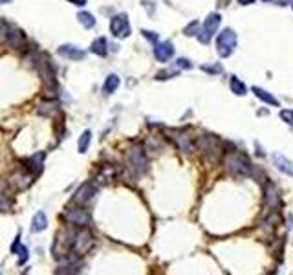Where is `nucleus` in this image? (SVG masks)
Wrapping results in <instances>:
<instances>
[{"mask_svg": "<svg viewBox=\"0 0 293 275\" xmlns=\"http://www.w3.org/2000/svg\"><path fill=\"white\" fill-rule=\"evenodd\" d=\"M223 165H225L227 171L237 174V176H245V174H251L253 172L251 162L242 152H229V154H225Z\"/></svg>", "mask_w": 293, "mask_h": 275, "instance_id": "1", "label": "nucleus"}, {"mask_svg": "<svg viewBox=\"0 0 293 275\" xmlns=\"http://www.w3.org/2000/svg\"><path fill=\"white\" fill-rule=\"evenodd\" d=\"M126 164H128V169H130L136 176H140V174H143V172L146 171V154L140 145H136V147H130V149H128Z\"/></svg>", "mask_w": 293, "mask_h": 275, "instance_id": "2", "label": "nucleus"}, {"mask_svg": "<svg viewBox=\"0 0 293 275\" xmlns=\"http://www.w3.org/2000/svg\"><path fill=\"white\" fill-rule=\"evenodd\" d=\"M217 48L218 54L222 55V57H229L235 52V48H237V33L231 28H225L222 33L218 35Z\"/></svg>", "mask_w": 293, "mask_h": 275, "instance_id": "3", "label": "nucleus"}, {"mask_svg": "<svg viewBox=\"0 0 293 275\" xmlns=\"http://www.w3.org/2000/svg\"><path fill=\"white\" fill-rule=\"evenodd\" d=\"M220 21H222V17L218 13H211L207 19H205V22H203V28L202 31L196 35L198 37V41L202 42V44H209L211 39H213V35L217 33L218 26H220Z\"/></svg>", "mask_w": 293, "mask_h": 275, "instance_id": "4", "label": "nucleus"}, {"mask_svg": "<svg viewBox=\"0 0 293 275\" xmlns=\"http://www.w3.org/2000/svg\"><path fill=\"white\" fill-rule=\"evenodd\" d=\"M196 147L200 149L202 152H205L207 154V158L211 160V162H215V160L220 156V143H218V139L215 136H211V134H207V136H202L196 139Z\"/></svg>", "mask_w": 293, "mask_h": 275, "instance_id": "5", "label": "nucleus"}, {"mask_svg": "<svg viewBox=\"0 0 293 275\" xmlns=\"http://www.w3.org/2000/svg\"><path fill=\"white\" fill-rule=\"evenodd\" d=\"M110 31L114 33V37L118 39H126L130 35V22H128V17L125 13H119L116 17H112L110 22Z\"/></svg>", "mask_w": 293, "mask_h": 275, "instance_id": "6", "label": "nucleus"}, {"mask_svg": "<svg viewBox=\"0 0 293 275\" xmlns=\"http://www.w3.org/2000/svg\"><path fill=\"white\" fill-rule=\"evenodd\" d=\"M64 219H66L68 224L77 226V227H86L90 224V215L86 213L84 209H81V207H70V209H66V211H64Z\"/></svg>", "mask_w": 293, "mask_h": 275, "instance_id": "7", "label": "nucleus"}, {"mask_svg": "<svg viewBox=\"0 0 293 275\" xmlns=\"http://www.w3.org/2000/svg\"><path fill=\"white\" fill-rule=\"evenodd\" d=\"M94 244V239L88 231H77L75 233V242H73V253L75 255H83L86 253L88 249Z\"/></svg>", "mask_w": 293, "mask_h": 275, "instance_id": "8", "label": "nucleus"}, {"mask_svg": "<svg viewBox=\"0 0 293 275\" xmlns=\"http://www.w3.org/2000/svg\"><path fill=\"white\" fill-rule=\"evenodd\" d=\"M172 55H174L172 42L165 41V42H156V44H154V57L160 62H167Z\"/></svg>", "mask_w": 293, "mask_h": 275, "instance_id": "9", "label": "nucleus"}, {"mask_svg": "<svg viewBox=\"0 0 293 275\" xmlns=\"http://www.w3.org/2000/svg\"><path fill=\"white\" fill-rule=\"evenodd\" d=\"M96 191H98L96 186L90 184V182H86V184H83V186L77 189L75 194H73V202H75V204H86V202H90V200L94 198Z\"/></svg>", "mask_w": 293, "mask_h": 275, "instance_id": "10", "label": "nucleus"}, {"mask_svg": "<svg viewBox=\"0 0 293 275\" xmlns=\"http://www.w3.org/2000/svg\"><path fill=\"white\" fill-rule=\"evenodd\" d=\"M57 52L66 59H70V61H83L86 57V52L81 50L79 46H73V44H63V46H59Z\"/></svg>", "mask_w": 293, "mask_h": 275, "instance_id": "11", "label": "nucleus"}, {"mask_svg": "<svg viewBox=\"0 0 293 275\" xmlns=\"http://www.w3.org/2000/svg\"><path fill=\"white\" fill-rule=\"evenodd\" d=\"M273 164H275V167H277L282 174H286V176H293V165H292V162L284 156V154L275 152V154H273Z\"/></svg>", "mask_w": 293, "mask_h": 275, "instance_id": "12", "label": "nucleus"}, {"mask_svg": "<svg viewBox=\"0 0 293 275\" xmlns=\"http://www.w3.org/2000/svg\"><path fill=\"white\" fill-rule=\"evenodd\" d=\"M264 200L266 204L269 207H277L280 204V196H279V191H277V187L273 186L271 182H268L264 187Z\"/></svg>", "mask_w": 293, "mask_h": 275, "instance_id": "13", "label": "nucleus"}, {"mask_svg": "<svg viewBox=\"0 0 293 275\" xmlns=\"http://www.w3.org/2000/svg\"><path fill=\"white\" fill-rule=\"evenodd\" d=\"M44 158H46V154L44 152H37L33 156H29L28 160H24L26 162V167H28L29 171H33V174H39V172L44 169Z\"/></svg>", "mask_w": 293, "mask_h": 275, "instance_id": "14", "label": "nucleus"}, {"mask_svg": "<svg viewBox=\"0 0 293 275\" xmlns=\"http://www.w3.org/2000/svg\"><path fill=\"white\" fill-rule=\"evenodd\" d=\"M46 227H48V219H46L44 211H39V213L33 215V219H31V231L39 233V231H44Z\"/></svg>", "mask_w": 293, "mask_h": 275, "instance_id": "15", "label": "nucleus"}, {"mask_svg": "<svg viewBox=\"0 0 293 275\" xmlns=\"http://www.w3.org/2000/svg\"><path fill=\"white\" fill-rule=\"evenodd\" d=\"M6 42L11 48H21V46H24L26 39H24V33H22L21 29H9V35H7Z\"/></svg>", "mask_w": 293, "mask_h": 275, "instance_id": "16", "label": "nucleus"}, {"mask_svg": "<svg viewBox=\"0 0 293 275\" xmlns=\"http://www.w3.org/2000/svg\"><path fill=\"white\" fill-rule=\"evenodd\" d=\"M90 52L99 55V57H106V54H108V42H106L105 37H99V39H96V41L92 42Z\"/></svg>", "mask_w": 293, "mask_h": 275, "instance_id": "17", "label": "nucleus"}, {"mask_svg": "<svg viewBox=\"0 0 293 275\" xmlns=\"http://www.w3.org/2000/svg\"><path fill=\"white\" fill-rule=\"evenodd\" d=\"M11 180H13V186L17 189H26L31 184V174L29 172H15Z\"/></svg>", "mask_w": 293, "mask_h": 275, "instance_id": "18", "label": "nucleus"}, {"mask_svg": "<svg viewBox=\"0 0 293 275\" xmlns=\"http://www.w3.org/2000/svg\"><path fill=\"white\" fill-rule=\"evenodd\" d=\"M253 94L258 97V99H262L264 103L271 105V107H279V101L275 99V97L269 94V92H266V90H262L260 86H253Z\"/></svg>", "mask_w": 293, "mask_h": 275, "instance_id": "19", "label": "nucleus"}, {"mask_svg": "<svg viewBox=\"0 0 293 275\" xmlns=\"http://www.w3.org/2000/svg\"><path fill=\"white\" fill-rule=\"evenodd\" d=\"M37 112L41 114V116H53L55 112H59V105H57V101H46V103L39 105V109H37Z\"/></svg>", "mask_w": 293, "mask_h": 275, "instance_id": "20", "label": "nucleus"}, {"mask_svg": "<svg viewBox=\"0 0 293 275\" xmlns=\"http://www.w3.org/2000/svg\"><path fill=\"white\" fill-rule=\"evenodd\" d=\"M119 86V77L116 74H110V76L105 79V84H103V92L105 94H114Z\"/></svg>", "mask_w": 293, "mask_h": 275, "instance_id": "21", "label": "nucleus"}, {"mask_svg": "<svg viewBox=\"0 0 293 275\" xmlns=\"http://www.w3.org/2000/svg\"><path fill=\"white\" fill-rule=\"evenodd\" d=\"M77 21L81 22L84 28H88V29L96 26V19H94V15L88 13V11H81V13L77 15Z\"/></svg>", "mask_w": 293, "mask_h": 275, "instance_id": "22", "label": "nucleus"}, {"mask_svg": "<svg viewBox=\"0 0 293 275\" xmlns=\"http://www.w3.org/2000/svg\"><path fill=\"white\" fill-rule=\"evenodd\" d=\"M9 196H7L6 192V184L0 180V211H6L7 207H9Z\"/></svg>", "mask_w": 293, "mask_h": 275, "instance_id": "23", "label": "nucleus"}, {"mask_svg": "<svg viewBox=\"0 0 293 275\" xmlns=\"http://www.w3.org/2000/svg\"><path fill=\"white\" fill-rule=\"evenodd\" d=\"M231 90L237 96H245V84L238 77H231Z\"/></svg>", "mask_w": 293, "mask_h": 275, "instance_id": "24", "label": "nucleus"}, {"mask_svg": "<svg viewBox=\"0 0 293 275\" xmlns=\"http://www.w3.org/2000/svg\"><path fill=\"white\" fill-rule=\"evenodd\" d=\"M92 141V132L90 131H84L79 138V152H86L88 151V145Z\"/></svg>", "mask_w": 293, "mask_h": 275, "instance_id": "25", "label": "nucleus"}, {"mask_svg": "<svg viewBox=\"0 0 293 275\" xmlns=\"http://www.w3.org/2000/svg\"><path fill=\"white\" fill-rule=\"evenodd\" d=\"M9 29L11 28L7 26L4 19H0V42H6L7 41V35H9Z\"/></svg>", "mask_w": 293, "mask_h": 275, "instance_id": "26", "label": "nucleus"}, {"mask_svg": "<svg viewBox=\"0 0 293 275\" xmlns=\"http://www.w3.org/2000/svg\"><path fill=\"white\" fill-rule=\"evenodd\" d=\"M198 21H193L189 26H185V29H183V33L187 35V37H193V35H198Z\"/></svg>", "mask_w": 293, "mask_h": 275, "instance_id": "27", "label": "nucleus"}, {"mask_svg": "<svg viewBox=\"0 0 293 275\" xmlns=\"http://www.w3.org/2000/svg\"><path fill=\"white\" fill-rule=\"evenodd\" d=\"M280 117H282V121H286V123L292 125L293 123V110H282V112H280Z\"/></svg>", "mask_w": 293, "mask_h": 275, "instance_id": "28", "label": "nucleus"}, {"mask_svg": "<svg viewBox=\"0 0 293 275\" xmlns=\"http://www.w3.org/2000/svg\"><path fill=\"white\" fill-rule=\"evenodd\" d=\"M141 33H143V37H145V39H148V41L152 42V44H156V42H158V33H154V31H146V29H143Z\"/></svg>", "mask_w": 293, "mask_h": 275, "instance_id": "29", "label": "nucleus"}, {"mask_svg": "<svg viewBox=\"0 0 293 275\" xmlns=\"http://www.w3.org/2000/svg\"><path fill=\"white\" fill-rule=\"evenodd\" d=\"M176 64H178V68H185V70L193 68V64H191L187 59H178V61H176Z\"/></svg>", "mask_w": 293, "mask_h": 275, "instance_id": "30", "label": "nucleus"}, {"mask_svg": "<svg viewBox=\"0 0 293 275\" xmlns=\"http://www.w3.org/2000/svg\"><path fill=\"white\" fill-rule=\"evenodd\" d=\"M203 70L209 74H215V72H220V66H203Z\"/></svg>", "mask_w": 293, "mask_h": 275, "instance_id": "31", "label": "nucleus"}, {"mask_svg": "<svg viewBox=\"0 0 293 275\" xmlns=\"http://www.w3.org/2000/svg\"><path fill=\"white\" fill-rule=\"evenodd\" d=\"M68 2L75 4V6H84V4H86V0H68Z\"/></svg>", "mask_w": 293, "mask_h": 275, "instance_id": "32", "label": "nucleus"}, {"mask_svg": "<svg viewBox=\"0 0 293 275\" xmlns=\"http://www.w3.org/2000/svg\"><path fill=\"white\" fill-rule=\"evenodd\" d=\"M253 2H255V0H238V4H242V6H249Z\"/></svg>", "mask_w": 293, "mask_h": 275, "instance_id": "33", "label": "nucleus"}, {"mask_svg": "<svg viewBox=\"0 0 293 275\" xmlns=\"http://www.w3.org/2000/svg\"><path fill=\"white\" fill-rule=\"evenodd\" d=\"M11 0H0V4H9Z\"/></svg>", "mask_w": 293, "mask_h": 275, "instance_id": "34", "label": "nucleus"}, {"mask_svg": "<svg viewBox=\"0 0 293 275\" xmlns=\"http://www.w3.org/2000/svg\"><path fill=\"white\" fill-rule=\"evenodd\" d=\"M264 2H269V0H264Z\"/></svg>", "mask_w": 293, "mask_h": 275, "instance_id": "35", "label": "nucleus"}]
</instances>
